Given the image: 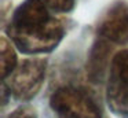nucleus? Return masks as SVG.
<instances>
[{
  "label": "nucleus",
  "mask_w": 128,
  "mask_h": 118,
  "mask_svg": "<svg viewBox=\"0 0 128 118\" xmlns=\"http://www.w3.org/2000/svg\"><path fill=\"white\" fill-rule=\"evenodd\" d=\"M11 41L26 54H40L52 51L64 36V27L58 21L51 18L47 23L30 29L8 27Z\"/></svg>",
  "instance_id": "f257e3e1"
},
{
  "label": "nucleus",
  "mask_w": 128,
  "mask_h": 118,
  "mask_svg": "<svg viewBox=\"0 0 128 118\" xmlns=\"http://www.w3.org/2000/svg\"><path fill=\"white\" fill-rule=\"evenodd\" d=\"M51 109L58 118H100L91 98L74 88H61L51 96Z\"/></svg>",
  "instance_id": "f03ea898"
},
{
  "label": "nucleus",
  "mask_w": 128,
  "mask_h": 118,
  "mask_svg": "<svg viewBox=\"0 0 128 118\" xmlns=\"http://www.w3.org/2000/svg\"><path fill=\"white\" fill-rule=\"evenodd\" d=\"M46 60L26 59L10 74V93L20 99H30L37 93L44 80Z\"/></svg>",
  "instance_id": "7ed1b4c3"
},
{
  "label": "nucleus",
  "mask_w": 128,
  "mask_h": 118,
  "mask_svg": "<svg viewBox=\"0 0 128 118\" xmlns=\"http://www.w3.org/2000/svg\"><path fill=\"white\" fill-rule=\"evenodd\" d=\"M109 106L120 115H128V51L113 58L108 85Z\"/></svg>",
  "instance_id": "20e7f679"
},
{
  "label": "nucleus",
  "mask_w": 128,
  "mask_h": 118,
  "mask_svg": "<svg viewBox=\"0 0 128 118\" xmlns=\"http://www.w3.org/2000/svg\"><path fill=\"white\" fill-rule=\"evenodd\" d=\"M50 19L48 7L43 0H25L15 10L10 26L15 29H30L47 23Z\"/></svg>",
  "instance_id": "39448f33"
},
{
  "label": "nucleus",
  "mask_w": 128,
  "mask_h": 118,
  "mask_svg": "<svg viewBox=\"0 0 128 118\" xmlns=\"http://www.w3.org/2000/svg\"><path fill=\"white\" fill-rule=\"evenodd\" d=\"M99 34L102 38L113 43H127L128 41V7L117 5L106 15L100 23Z\"/></svg>",
  "instance_id": "423d86ee"
},
{
  "label": "nucleus",
  "mask_w": 128,
  "mask_h": 118,
  "mask_svg": "<svg viewBox=\"0 0 128 118\" xmlns=\"http://www.w3.org/2000/svg\"><path fill=\"white\" fill-rule=\"evenodd\" d=\"M109 58V45L106 44L105 38L98 40V43L94 45V49L90 56V65H88V76L94 82L102 78V74L108 65Z\"/></svg>",
  "instance_id": "0eeeda50"
},
{
  "label": "nucleus",
  "mask_w": 128,
  "mask_h": 118,
  "mask_svg": "<svg viewBox=\"0 0 128 118\" xmlns=\"http://www.w3.org/2000/svg\"><path fill=\"white\" fill-rule=\"evenodd\" d=\"M0 67H2V77L6 80L17 67V55H15L14 49H12L11 44L6 40L2 38L0 43Z\"/></svg>",
  "instance_id": "6e6552de"
},
{
  "label": "nucleus",
  "mask_w": 128,
  "mask_h": 118,
  "mask_svg": "<svg viewBox=\"0 0 128 118\" xmlns=\"http://www.w3.org/2000/svg\"><path fill=\"white\" fill-rule=\"evenodd\" d=\"M48 8L58 12H68L74 7V0H43Z\"/></svg>",
  "instance_id": "1a4fd4ad"
},
{
  "label": "nucleus",
  "mask_w": 128,
  "mask_h": 118,
  "mask_svg": "<svg viewBox=\"0 0 128 118\" xmlns=\"http://www.w3.org/2000/svg\"><path fill=\"white\" fill-rule=\"evenodd\" d=\"M10 118H34V115L32 113H28L25 109H20L12 113Z\"/></svg>",
  "instance_id": "9d476101"
}]
</instances>
